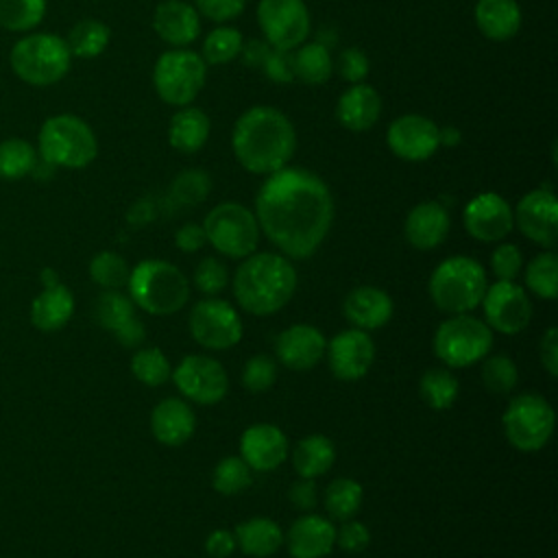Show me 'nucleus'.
<instances>
[{"instance_id":"f257e3e1","label":"nucleus","mask_w":558,"mask_h":558,"mask_svg":"<svg viewBox=\"0 0 558 558\" xmlns=\"http://www.w3.org/2000/svg\"><path fill=\"white\" fill-rule=\"evenodd\" d=\"M259 231L286 255L305 259L318 251L333 222V198L325 181L305 168H281L255 196Z\"/></svg>"},{"instance_id":"f03ea898","label":"nucleus","mask_w":558,"mask_h":558,"mask_svg":"<svg viewBox=\"0 0 558 558\" xmlns=\"http://www.w3.org/2000/svg\"><path fill=\"white\" fill-rule=\"evenodd\" d=\"M231 146L238 163L253 174H272L288 166L296 150V131L286 113L257 105L233 126Z\"/></svg>"},{"instance_id":"7ed1b4c3","label":"nucleus","mask_w":558,"mask_h":558,"mask_svg":"<svg viewBox=\"0 0 558 558\" xmlns=\"http://www.w3.org/2000/svg\"><path fill=\"white\" fill-rule=\"evenodd\" d=\"M296 290V270L286 255L251 253L233 275L238 305L253 316L279 312Z\"/></svg>"},{"instance_id":"20e7f679","label":"nucleus","mask_w":558,"mask_h":558,"mask_svg":"<svg viewBox=\"0 0 558 558\" xmlns=\"http://www.w3.org/2000/svg\"><path fill=\"white\" fill-rule=\"evenodd\" d=\"M131 301L153 314L168 316L179 312L190 299L187 277L166 259H144L129 272Z\"/></svg>"},{"instance_id":"39448f33","label":"nucleus","mask_w":558,"mask_h":558,"mask_svg":"<svg viewBox=\"0 0 558 558\" xmlns=\"http://www.w3.org/2000/svg\"><path fill=\"white\" fill-rule=\"evenodd\" d=\"M486 288L484 266L466 255L442 259L427 283L434 305L447 314H469L482 303Z\"/></svg>"},{"instance_id":"423d86ee","label":"nucleus","mask_w":558,"mask_h":558,"mask_svg":"<svg viewBox=\"0 0 558 558\" xmlns=\"http://www.w3.org/2000/svg\"><path fill=\"white\" fill-rule=\"evenodd\" d=\"M37 148L44 163L52 168H85L98 155V140L92 126L74 113L50 116L37 135Z\"/></svg>"},{"instance_id":"0eeeda50","label":"nucleus","mask_w":558,"mask_h":558,"mask_svg":"<svg viewBox=\"0 0 558 558\" xmlns=\"http://www.w3.org/2000/svg\"><path fill=\"white\" fill-rule=\"evenodd\" d=\"M9 63L20 81L33 87H48L68 74L72 54L63 37L54 33H31L13 44Z\"/></svg>"},{"instance_id":"6e6552de","label":"nucleus","mask_w":558,"mask_h":558,"mask_svg":"<svg viewBox=\"0 0 558 558\" xmlns=\"http://www.w3.org/2000/svg\"><path fill=\"white\" fill-rule=\"evenodd\" d=\"M490 347L493 329L471 314H453L434 333V353L449 368H466L484 360Z\"/></svg>"},{"instance_id":"1a4fd4ad","label":"nucleus","mask_w":558,"mask_h":558,"mask_svg":"<svg viewBox=\"0 0 558 558\" xmlns=\"http://www.w3.org/2000/svg\"><path fill=\"white\" fill-rule=\"evenodd\" d=\"M207 78V63L198 52L187 48L166 50L153 68V85L157 96L172 105L185 107L192 105L201 94Z\"/></svg>"},{"instance_id":"9d476101","label":"nucleus","mask_w":558,"mask_h":558,"mask_svg":"<svg viewBox=\"0 0 558 558\" xmlns=\"http://www.w3.org/2000/svg\"><path fill=\"white\" fill-rule=\"evenodd\" d=\"M207 242L231 259H244L259 244V225L251 209L240 203H220L203 220Z\"/></svg>"},{"instance_id":"9b49d317","label":"nucleus","mask_w":558,"mask_h":558,"mask_svg":"<svg viewBox=\"0 0 558 558\" xmlns=\"http://www.w3.org/2000/svg\"><path fill=\"white\" fill-rule=\"evenodd\" d=\"M504 434L519 451H538L554 434V410L549 401L536 392L517 395L504 412Z\"/></svg>"},{"instance_id":"f8f14e48","label":"nucleus","mask_w":558,"mask_h":558,"mask_svg":"<svg viewBox=\"0 0 558 558\" xmlns=\"http://www.w3.org/2000/svg\"><path fill=\"white\" fill-rule=\"evenodd\" d=\"M190 333L201 347L209 351H225L242 340L244 325L231 303L209 296L192 307Z\"/></svg>"},{"instance_id":"ddd939ff","label":"nucleus","mask_w":558,"mask_h":558,"mask_svg":"<svg viewBox=\"0 0 558 558\" xmlns=\"http://www.w3.org/2000/svg\"><path fill=\"white\" fill-rule=\"evenodd\" d=\"M257 24L275 50H294L310 35V11L303 0H259Z\"/></svg>"},{"instance_id":"4468645a","label":"nucleus","mask_w":558,"mask_h":558,"mask_svg":"<svg viewBox=\"0 0 558 558\" xmlns=\"http://www.w3.org/2000/svg\"><path fill=\"white\" fill-rule=\"evenodd\" d=\"M170 377L174 379L179 392L198 405H214L222 401L229 390L225 366L218 360L201 353L185 355Z\"/></svg>"},{"instance_id":"2eb2a0df","label":"nucleus","mask_w":558,"mask_h":558,"mask_svg":"<svg viewBox=\"0 0 558 558\" xmlns=\"http://www.w3.org/2000/svg\"><path fill=\"white\" fill-rule=\"evenodd\" d=\"M486 325L501 333H519L532 318V301L527 292L514 281H499L488 286L482 303Z\"/></svg>"},{"instance_id":"dca6fc26","label":"nucleus","mask_w":558,"mask_h":558,"mask_svg":"<svg viewBox=\"0 0 558 558\" xmlns=\"http://www.w3.org/2000/svg\"><path fill=\"white\" fill-rule=\"evenodd\" d=\"M519 231L543 248H554L558 242V201L549 190L527 192L512 209Z\"/></svg>"},{"instance_id":"f3484780","label":"nucleus","mask_w":558,"mask_h":558,"mask_svg":"<svg viewBox=\"0 0 558 558\" xmlns=\"http://www.w3.org/2000/svg\"><path fill=\"white\" fill-rule=\"evenodd\" d=\"M438 124L418 113H405L390 122L386 140L390 150L405 161H425L429 159L438 146Z\"/></svg>"},{"instance_id":"a211bd4d","label":"nucleus","mask_w":558,"mask_h":558,"mask_svg":"<svg viewBox=\"0 0 558 558\" xmlns=\"http://www.w3.org/2000/svg\"><path fill=\"white\" fill-rule=\"evenodd\" d=\"M331 373L342 381L362 379L375 362V344L364 329H344L336 333L325 349Z\"/></svg>"},{"instance_id":"6ab92c4d","label":"nucleus","mask_w":558,"mask_h":558,"mask_svg":"<svg viewBox=\"0 0 558 558\" xmlns=\"http://www.w3.org/2000/svg\"><path fill=\"white\" fill-rule=\"evenodd\" d=\"M462 222L466 233L480 242H499L514 227L512 207L497 192H482L473 196L464 207Z\"/></svg>"},{"instance_id":"aec40b11","label":"nucleus","mask_w":558,"mask_h":558,"mask_svg":"<svg viewBox=\"0 0 558 558\" xmlns=\"http://www.w3.org/2000/svg\"><path fill=\"white\" fill-rule=\"evenodd\" d=\"M327 349V338L314 325H290L286 327L275 342V355L290 371H310L323 357Z\"/></svg>"},{"instance_id":"412c9836","label":"nucleus","mask_w":558,"mask_h":558,"mask_svg":"<svg viewBox=\"0 0 558 558\" xmlns=\"http://www.w3.org/2000/svg\"><path fill=\"white\" fill-rule=\"evenodd\" d=\"M240 458L251 471H275L288 458V438L272 423H255L240 436Z\"/></svg>"},{"instance_id":"4be33fe9","label":"nucleus","mask_w":558,"mask_h":558,"mask_svg":"<svg viewBox=\"0 0 558 558\" xmlns=\"http://www.w3.org/2000/svg\"><path fill=\"white\" fill-rule=\"evenodd\" d=\"M286 545L292 558H325L336 545V527L327 517L303 514L290 525Z\"/></svg>"},{"instance_id":"5701e85b","label":"nucleus","mask_w":558,"mask_h":558,"mask_svg":"<svg viewBox=\"0 0 558 558\" xmlns=\"http://www.w3.org/2000/svg\"><path fill=\"white\" fill-rule=\"evenodd\" d=\"M155 33L174 48H185L201 33L198 11L183 0H163L153 13Z\"/></svg>"},{"instance_id":"b1692460","label":"nucleus","mask_w":558,"mask_h":558,"mask_svg":"<svg viewBox=\"0 0 558 558\" xmlns=\"http://www.w3.org/2000/svg\"><path fill=\"white\" fill-rule=\"evenodd\" d=\"M449 227H451L449 211L436 201H425L410 209L403 231H405V240L414 248L432 251L445 242Z\"/></svg>"},{"instance_id":"393cba45","label":"nucleus","mask_w":558,"mask_h":558,"mask_svg":"<svg viewBox=\"0 0 558 558\" xmlns=\"http://www.w3.org/2000/svg\"><path fill=\"white\" fill-rule=\"evenodd\" d=\"M342 312L357 329H379L392 318V299L377 286H357L347 294Z\"/></svg>"},{"instance_id":"a878e982","label":"nucleus","mask_w":558,"mask_h":558,"mask_svg":"<svg viewBox=\"0 0 558 558\" xmlns=\"http://www.w3.org/2000/svg\"><path fill=\"white\" fill-rule=\"evenodd\" d=\"M196 416L183 399H163L150 412V432L166 447H179L192 438Z\"/></svg>"},{"instance_id":"bb28decb","label":"nucleus","mask_w":558,"mask_h":558,"mask_svg":"<svg viewBox=\"0 0 558 558\" xmlns=\"http://www.w3.org/2000/svg\"><path fill=\"white\" fill-rule=\"evenodd\" d=\"M381 116V98L375 87L355 83L342 92L336 105L338 122L349 131H368Z\"/></svg>"},{"instance_id":"cd10ccee","label":"nucleus","mask_w":558,"mask_h":558,"mask_svg":"<svg viewBox=\"0 0 558 558\" xmlns=\"http://www.w3.org/2000/svg\"><path fill=\"white\" fill-rule=\"evenodd\" d=\"M475 24L486 39H512L521 28V7L517 0H477Z\"/></svg>"},{"instance_id":"c85d7f7f","label":"nucleus","mask_w":558,"mask_h":558,"mask_svg":"<svg viewBox=\"0 0 558 558\" xmlns=\"http://www.w3.org/2000/svg\"><path fill=\"white\" fill-rule=\"evenodd\" d=\"M235 545L251 558H268L283 543V530L268 517H253L235 525Z\"/></svg>"},{"instance_id":"c756f323","label":"nucleus","mask_w":558,"mask_h":558,"mask_svg":"<svg viewBox=\"0 0 558 558\" xmlns=\"http://www.w3.org/2000/svg\"><path fill=\"white\" fill-rule=\"evenodd\" d=\"M209 129L211 124L207 113L185 105L170 118L168 142L179 153H196L205 146L209 137Z\"/></svg>"},{"instance_id":"7c9ffc66","label":"nucleus","mask_w":558,"mask_h":558,"mask_svg":"<svg viewBox=\"0 0 558 558\" xmlns=\"http://www.w3.org/2000/svg\"><path fill=\"white\" fill-rule=\"evenodd\" d=\"M72 314H74V296L61 283L46 288L41 294L35 296L31 305V320L41 331L61 329L72 318Z\"/></svg>"},{"instance_id":"2f4dec72","label":"nucleus","mask_w":558,"mask_h":558,"mask_svg":"<svg viewBox=\"0 0 558 558\" xmlns=\"http://www.w3.org/2000/svg\"><path fill=\"white\" fill-rule=\"evenodd\" d=\"M336 460V447L331 438L323 434H310L299 440L296 449L292 451V466L299 477L316 480L325 475Z\"/></svg>"},{"instance_id":"473e14b6","label":"nucleus","mask_w":558,"mask_h":558,"mask_svg":"<svg viewBox=\"0 0 558 558\" xmlns=\"http://www.w3.org/2000/svg\"><path fill=\"white\" fill-rule=\"evenodd\" d=\"M292 52V65H294V78H301L307 85H323L329 81L333 72L329 48L320 41L301 44Z\"/></svg>"},{"instance_id":"72a5a7b5","label":"nucleus","mask_w":558,"mask_h":558,"mask_svg":"<svg viewBox=\"0 0 558 558\" xmlns=\"http://www.w3.org/2000/svg\"><path fill=\"white\" fill-rule=\"evenodd\" d=\"M109 39H111V31L105 22L94 17H83L70 28L65 44L72 57L94 59L109 46Z\"/></svg>"},{"instance_id":"f704fd0d","label":"nucleus","mask_w":558,"mask_h":558,"mask_svg":"<svg viewBox=\"0 0 558 558\" xmlns=\"http://www.w3.org/2000/svg\"><path fill=\"white\" fill-rule=\"evenodd\" d=\"M362 499H364V488L353 477H338V480H333L325 488V495H323L327 514L331 519H338V521L353 519L355 512L362 506Z\"/></svg>"},{"instance_id":"c9c22d12","label":"nucleus","mask_w":558,"mask_h":558,"mask_svg":"<svg viewBox=\"0 0 558 558\" xmlns=\"http://www.w3.org/2000/svg\"><path fill=\"white\" fill-rule=\"evenodd\" d=\"M37 153L33 144L22 137H7L0 142V179L17 181L35 172Z\"/></svg>"},{"instance_id":"e433bc0d","label":"nucleus","mask_w":558,"mask_h":558,"mask_svg":"<svg viewBox=\"0 0 558 558\" xmlns=\"http://www.w3.org/2000/svg\"><path fill=\"white\" fill-rule=\"evenodd\" d=\"M460 384L449 368H429L421 377L418 392L432 410H447L458 399Z\"/></svg>"},{"instance_id":"4c0bfd02","label":"nucleus","mask_w":558,"mask_h":558,"mask_svg":"<svg viewBox=\"0 0 558 558\" xmlns=\"http://www.w3.org/2000/svg\"><path fill=\"white\" fill-rule=\"evenodd\" d=\"M525 286L541 299L558 296V257L551 248L538 253L525 268Z\"/></svg>"},{"instance_id":"58836bf2","label":"nucleus","mask_w":558,"mask_h":558,"mask_svg":"<svg viewBox=\"0 0 558 558\" xmlns=\"http://www.w3.org/2000/svg\"><path fill=\"white\" fill-rule=\"evenodd\" d=\"M46 15V0H0V28L11 33L33 31Z\"/></svg>"},{"instance_id":"ea45409f","label":"nucleus","mask_w":558,"mask_h":558,"mask_svg":"<svg viewBox=\"0 0 558 558\" xmlns=\"http://www.w3.org/2000/svg\"><path fill=\"white\" fill-rule=\"evenodd\" d=\"M242 33L233 26H218L214 28L205 39H203V50L201 57L209 65H220L229 63L235 57H240L242 50Z\"/></svg>"},{"instance_id":"a19ab883","label":"nucleus","mask_w":558,"mask_h":558,"mask_svg":"<svg viewBox=\"0 0 558 558\" xmlns=\"http://www.w3.org/2000/svg\"><path fill=\"white\" fill-rule=\"evenodd\" d=\"M251 482H253V471L240 456L222 458L216 464L214 475H211L214 490L225 495V497H231V495H238V493L246 490L251 486Z\"/></svg>"},{"instance_id":"79ce46f5","label":"nucleus","mask_w":558,"mask_h":558,"mask_svg":"<svg viewBox=\"0 0 558 558\" xmlns=\"http://www.w3.org/2000/svg\"><path fill=\"white\" fill-rule=\"evenodd\" d=\"M131 373L135 375L137 381H142L146 386H161L170 379L172 366L161 349L146 347V349H140L133 353Z\"/></svg>"},{"instance_id":"37998d69","label":"nucleus","mask_w":558,"mask_h":558,"mask_svg":"<svg viewBox=\"0 0 558 558\" xmlns=\"http://www.w3.org/2000/svg\"><path fill=\"white\" fill-rule=\"evenodd\" d=\"M135 316V303L118 290H107L96 301V320L107 331H118Z\"/></svg>"},{"instance_id":"c03bdc74","label":"nucleus","mask_w":558,"mask_h":558,"mask_svg":"<svg viewBox=\"0 0 558 558\" xmlns=\"http://www.w3.org/2000/svg\"><path fill=\"white\" fill-rule=\"evenodd\" d=\"M519 381L517 364L508 355H490L482 362V384L493 395H508Z\"/></svg>"},{"instance_id":"a18cd8bd","label":"nucleus","mask_w":558,"mask_h":558,"mask_svg":"<svg viewBox=\"0 0 558 558\" xmlns=\"http://www.w3.org/2000/svg\"><path fill=\"white\" fill-rule=\"evenodd\" d=\"M129 266L124 262V257H120L113 251H100L98 255H94V259L89 262V277L107 288V290H116L122 283L129 281Z\"/></svg>"},{"instance_id":"49530a36","label":"nucleus","mask_w":558,"mask_h":558,"mask_svg":"<svg viewBox=\"0 0 558 558\" xmlns=\"http://www.w3.org/2000/svg\"><path fill=\"white\" fill-rule=\"evenodd\" d=\"M211 190V179L203 170H183L170 185V196L181 205H198Z\"/></svg>"},{"instance_id":"de8ad7c7","label":"nucleus","mask_w":558,"mask_h":558,"mask_svg":"<svg viewBox=\"0 0 558 558\" xmlns=\"http://www.w3.org/2000/svg\"><path fill=\"white\" fill-rule=\"evenodd\" d=\"M277 381V362L270 355H251L242 368V386L253 392H266Z\"/></svg>"},{"instance_id":"09e8293b","label":"nucleus","mask_w":558,"mask_h":558,"mask_svg":"<svg viewBox=\"0 0 558 558\" xmlns=\"http://www.w3.org/2000/svg\"><path fill=\"white\" fill-rule=\"evenodd\" d=\"M227 266L218 257H203L194 270V283L203 294H218L227 288Z\"/></svg>"},{"instance_id":"8fccbe9b","label":"nucleus","mask_w":558,"mask_h":558,"mask_svg":"<svg viewBox=\"0 0 558 558\" xmlns=\"http://www.w3.org/2000/svg\"><path fill=\"white\" fill-rule=\"evenodd\" d=\"M490 268L499 281H514L523 268V255L517 244L504 242L490 255Z\"/></svg>"},{"instance_id":"3c124183","label":"nucleus","mask_w":558,"mask_h":558,"mask_svg":"<svg viewBox=\"0 0 558 558\" xmlns=\"http://www.w3.org/2000/svg\"><path fill=\"white\" fill-rule=\"evenodd\" d=\"M368 68H371V63H368V57L364 54L362 48L351 46V48L342 50L340 57H338V72L351 85L362 83L368 74Z\"/></svg>"},{"instance_id":"603ef678","label":"nucleus","mask_w":558,"mask_h":558,"mask_svg":"<svg viewBox=\"0 0 558 558\" xmlns=\"http://www.w3.org/2000/svg\"><path fill=\"white\" fill-rule=\"evenodd\" d=\"M368 543H371L368 527L355 519L342 521L340 530H336V545H340V549H344V551L357 554V551L366 549Z\"/></svg>"},{"instance_id":"864d4df0","label":"nucleus","mask_w":558,"mask_h":558,"mask_svg":"<svg viewBox=\"0 0 558 558\" xmlns=\"http://www.w3.org/2000/svg\"><path fill=\"white\" fill-rule=\"evenodd\" d=\"M246 7V0H196L198 15L211 20V22H229L235 20Z\"/></svg>"},{"instance_id":"5fc2aeb1","label":"nucleus","mask_w":558,"mask_h":558,"mask_svg":"<svg viewBox=\"0 0 558 558\" xmlns=\"http://www.w3.org/2000/svg\"><path fill=\"white\" fill-rule=\"evenodd\" d=\"M262 70L275 83H290L294 81V65H292V50H270Z\"/></svg>"},{"instance_id":"6e6d98bb","label":"nucleus","mask_w":558,"mask_h":558,"mask_svg":"<svg viewBox=\"0 0 558 558\" xmlns=\"http://www.w3.org/2000/svg\"><path fill=\"white\" fill-rule=\"evenodd\" d=\"M174 244H177V248L183 251V253H196V251H201V248L207 244L203 225L185 222L183 227H179V231L174 233Z\"/></svg>"},{"instance_id":"4d7b16f0","label":"nucleus","mask_w":558,"mask_h":558,"mask_svg":"<svg viewBox=\"0 0 558 558\" xmlns=\"http://www.w3.org/2000/svg\"><path fill=\"white\" fill-rule=\"evenodd\" d=\"M288 499L299 510H312L316 506V499H318V490H316L314 480H307V477L296 480L288 490Z\"/></svg>"},{"instance_id":"13d9d810","label":"nucleus","mask_w":558,"mask_h":558,"mask_svg":"<svg viewBox=\"0 0 558 558\" xmlns=\"http://www.w3.org/2000/svg\"><path fill=\"white\" fill-rule=\"evenodd\" d=\"M538 353H541V364L545 366V371L551 377H556L558 375V329L556 327H549L543 333Z\"/></svg>"},{"instance_id":"bf43d9fd","label":"nucleus","mask_w":558,"mask_h":558,"mask_svg":"<svg viewBox=\"0 0 558 558\" xmlns=\"http://www.w3.org/2000/svg\"><path fill=\"white\" fill-rule=\"evenodd\" d=\"M205 549H207V554L214 556V558H227V556H231V554L238 549L233 532L222 530V527H220V530H214V532L205 538Z\"/></svg>"},{"instance_id":"052dcab7","label":"nucleus","mask_w":558,"mask_h":558,"mask_svg":"<svg viewBox=\"0 0 558 558\" xmlns=\"http://www.w3.org/2000/svg\"><path fill=\"white\" fill-rule=\"evenodd\" d=\"M270 44L268 41H262V39H251L246 44H242V50H240V57L242 61L253 68V70H262L268 52H270Z\"/></svg>"},{"instance_id":"680f3d73","label":"nucleus","mask_w":558,"mask_h":558,"mask_svg":"<svg viewBox=\"0 0 558 558\" xmlns=\"http://www.w3.org/2000/svg\"><path fill=\"white\" fill-rule=\"evenodd\" d=\"M113 336H116L118 342L124 344V347H137V344L144 342L146 329H144V325L137 320V316H133V318H131L129 323H124L118 331H113Z\"/></svg>"},{"instance_id":"e2e57ef3","label":"nucleus","mask_w":558,"mask_h":558,"mask_svg":"<svg viewBox=\"0 0 558 558\" xmlns=\"http://www.w3.org/2000/svg\"><path fill=\"white\" fill-rule=\"evenodd\" d=\"M438 137H440V146H456L460 142V131L453 126H445V129H438Z\"/></svg>"},{"instance_id":"0e129e2a","label":"nucleus","mask_w":558,"mask_h":558,"mask_svg":"<svg viewBox=\"0 0 558 558\" xmlns=\"http://www.w3.org/2000/svg\"><path fill=\"white\" fill-rule=\"evenodd\" d=\"M41 279H44L46 288H50V286H57V275H54V270H50V268H46V270L41 272Z\"/></svg>"}]
</instances>
